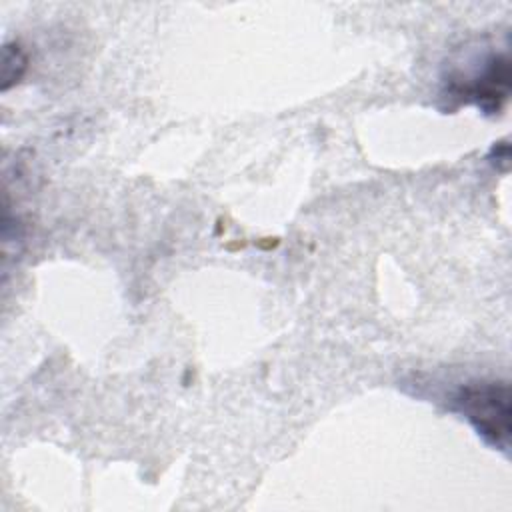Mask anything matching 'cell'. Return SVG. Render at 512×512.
<instances>
[{"instance_id": "2", "label": "cell", "mask_w": 512, "mask_h": 512, "mask_svg": "<svg viewBox=\"0 0 512 512\" xmlns=\"http://www.w3.org/2000/svg\"><path fill=\"white\" fill-rule=\"evenodd\" d=\"M510 80V66L506 56H492L480 76L470 80L466 86H458V94L474 100L482 110L496 112L506 100Z\"/></svg>"}, {"instance_id": "1", "label": "cell", "mask_w": 512, "mask_h": 512, "mask_svg": "<svg viewBox=\"0 0 512 512\" xmlns=\"http://www.w3.org/2000/svg\"><path fill=\"white\" fill-rule=\"evenodd\" d=\"M452 408L460 412L474 430L494 448H506L510 440V388L506 382L482 380L462 386Z\"/></svg>"}]
</instances>
